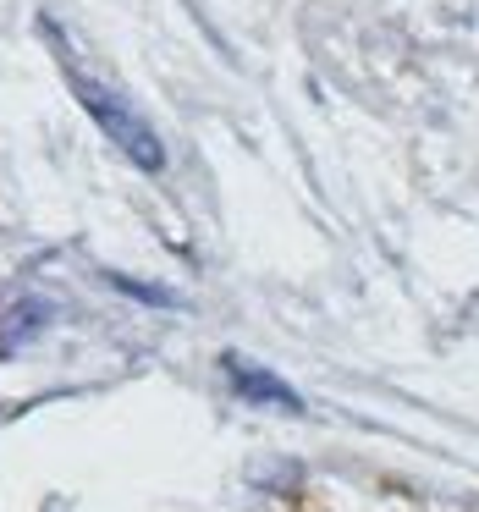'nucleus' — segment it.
Here are the masks:
<instances>
[{
  "instance_id": "nucleus-2",
  "label": "nucleus",
  "mask_w": 479,
  "mask_h": 512,
  "mask_svg": "<svg viewBox=\"0 0 479 512\" xmlns=\"http://www.w3.org/2000/svg\"><path fill=\"white\" fill-rule=\"evenodd\" d=\"M221 364H226V386H232L237 402L265 408V413H292V419L303 413V397L276 375V369H259V364H248V358H237V353H226Z\"/></svg>"
},
{
  "instance_id": "nucleus-1",
  "label": "nucleus",
  "mask_w": 479,
  "mask_h": 512,
  "mask_svg": "<svg viewBox=\"0 0 479 512\" xmlns=\"http://www.w3.org/2000/svg\"><path fill=\"white\" fill-rule=\"evenodd\" d=\"M45 28V39H50V50H56V61H61V78H67V89L78 94V105L89 111V122L100 127L105 138H111L116 149H122L127 160H133L138 171H166V144H160V133L149 127V116L138 111L133 100H127L122 89H116L105 72H94L89 61L78 56V45H72L67 34H61L56 23H39Z\"/></svg>"
}]
</instances>
